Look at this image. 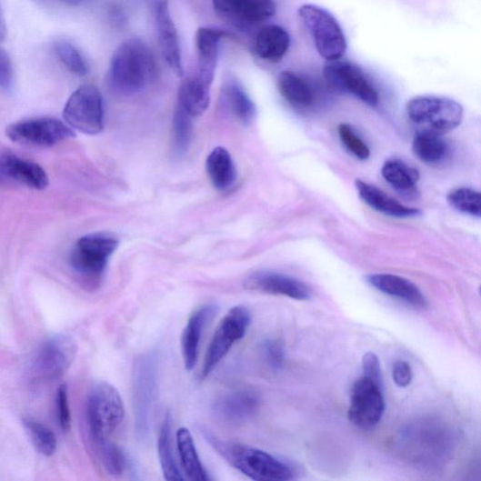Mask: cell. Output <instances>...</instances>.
<instances>
[{"mask_svg":"<svg viewBox=\"0 0 481 481\" xmlns=\"http://www.w3.org/2000/svg\"><path fill=\"white\" fill-rule=\"evenodd\" d=\"M401 455L422 466H437L449 458L454 450V435L437 419H418L406 426L398 436Z\"/></svg>","mask_w":481,"mask_h":481,"instance_id":"cell-1","label":"cell"},{"mask_svg":"<svg viewBox=\"0 0 481 481\" xmlns=\"http://www.w3.org/2000/svg\"><path fill=\"white\" fill-rule=\"evenodd\" d=\"M203 435L225 461L253 480L289 481L298 476L293 465L266 451L221 439L207 430H204Z\"/></svg>","mask_w":481,"mask_h":481,"instance_id":"cell-2","label":"cell"},{"mask_svg":"<svg viewBox=\"0 0 481 481\" xmlns=\"http://www.w3.org/2000/svg\"><path fill=\"white\" fill-rule=\"evenodd\" d=\"M156 75V61L151 48L143 40L131 38L113 54L108 81L118 93L134 95L145 89Z\"/></svg>","mask_w":481,"mask_h":481,"instance_id":"cell-3","label":"cell"},{"mask_svg":"<svg viewBox=\"0 0 481 481\" xmlns=\"http://www.w3.org/2000/svg\"><path fill=\"white\" fill-rule=\"evenodd\" d=\"M125 406L119 391L108 383H98L89 392L86 420L94 447L113 442L122 426Z\"/></svg>","mask_w":481,"mask_h":481,"instance_id":"cell-4","label":"cell"},{"mask_svg":"<svg viewBox=\"0 0 481 481\" xmlns=\"http://www.w3.org/2000/svg\"><path fill=\"white\" fill-rule=\"evenodd\" d=\"M158 356L147 353L136 357L133 366L132 394L135 427L138 436L145 437L157 393Z\"/></svg>","mask_w":481,"mask_h":481,"instance_id":"cell-5","label":"cell"},{"mask_svg":"<svg viewBox=\"0 0 481 481\" xmlns=\"http://www.w3.org/2000/svg\"><path fill=\"white\" fill-rule=\"evenodd\" d=\"M118 245V239L110 234H92L80 238L71 254L72 268L87 286H98Z\"/></svg>","mask_w":481,"mask_h":481,"instance_id":"cell-6","label":"cell"},{"mask_svg":"<svg viewBox=\"0 0 481 481\" xmlns=\"http://www.w3.org/2000/svg\"><path fill=\"white\" fill-rule=\"evenodd\" d=\"M298 16L322 58L327 62L343 59L347 42L341 25L326 10L316 5H304Z\"/></svg>","mask_w":481,"mask_h":481,"instance_id":"cell-7","label":"cell"},{"mask_svg":"<svg viewBox=\"0 0 481 481\" xmlns=\"http://www.w3.org/2000/svg\"><path fill=\"white\" fill-rule=\"evenodd\" d=\"M406 110L413 123L438 134L457 128L464 118L463 106L447 97L416 96L408 102Z\"/></svg>","mask_w":481,"mask_h":481,"instance_id":"cell-8","label":"cell"},{"mask_svg":"<svg viewBox=\"0 0 481 481\" xmlns=\"http://www.w3.org/2000/svg\"><path fill=\"white\" fill-rule=\"evenodd\" d=\"M251 314L245 306H236L228 311L220 322L206 352L202 378H207L231 351L241 341L251 324Z\"/></svg>","mask_w":481,"mask_h":481,"instance_id":"cell-9","label":"cell"},{"mask_svg":"<svg viewBox=\"0 0 481 481\" xmlns=\"http://www.w3.org/2000/svg\"><path fill=\"white\" fill-rule=\"evenodd\" d=\"M64 118L71 128L95 135L104 129V103L94 85H83L68 99Z\"/></svg>","mask_w":481,"mask_h":481,"instance_id":"cell-10","label":"cell"},{"mask_svg":"<svg viewBox=\"0 0 481 481\" xmlns=\"http://www.w3.org/2000/svg\"><path fill=\"white\" fill-rule=\"evenodd\" d=\"M6 135L15 144L34 147H51L75 137L71 127L49 117L15 123L7 127Z\"/></svg>","mask_w":481,"mask_h":481,"instance_id":"cell-11","label":"cell"},{"mask_svg":"<svg viewBox=\"0 0 481 481\" xmlns=\"http://www.w3.org/2000/svg\"><path fill=\"white\" fill-rule=\"evenodd\" d=\"M386 410L383 386L365 376L355 382L350 392L349 419L360 429H371Z\"/></svg>","mask_w":481,"mask_h":481,"instance_id":"cell-12","label":"cell"},{"mask_svg":"<svg viewBox=\"0 0 481 481\" xmlns=\"http://www.w3.org/2000/svg\"><path fill=\"white\" fill-rule=\"evenodd\" d=\"M327 83L334 89L350 94L371 106L379 103V94L375 85L356 65L343 61L327 62L324 70Z\"/></svg>","mask_w":481,"mask_h":481,"instance_id":"cell-13","label":"cell"},{"mask_svg":"<svg viewBox=\"0 0 481 481\" xmlns=\"http://www.w3.org/2000/svg\"><path fill=\"white\" fill-rule=\"evenodd\" d=\"M75 353V345L70 337L63 335L51 336L36 354L35 372L42 379L59 378L69 369Z\"/></svg>","mask_w":481,"mask_h":481,"instance_id":"cell-14","label":"cell"},{"mask_svg":"<svg viewBox=\"0 0 481 481\" xmlns=\"http://www.w3.org/2000/svg\"><path fill=\"white\" fill-rule=\"evenodd\" d=\"M155 21L161 53L166 65L179 76L184 75L182 50L177 27L167 0H148Z\"/></svg>","mask_w":481,"mask_h":481,"instance_id":"cell-15","label":"cell"},{"mask_svg":"<svg viewBox=\"0 0 481 481\" xmlns=\"http://www.w3.org/2000/svg\"><path fill=\"white\" fill-rule=\"evenodd\" d=\"M244 287L249 291L306 301L313 297V291L303 281L288 275L272 271H257L249 275Z\"/></svg>","mask_w":481,"mask_h":481,"instance_id":"cell-16","label":"cell"},{"mask_svg":"<svg viewBox=\"0 0 481 481\" xmlns=\"http://www.w3.org/2000/svg\"><path fill=\"white\" fill-rule=\"evenodd\" d=\"M212 3L218 16L241 27L263 23L276 12L274 0H212Z\"/></svg>","mask_w":481,"mask_h":481,"instance_id":"cell-17","label":"cell"},{"mask_svg":"<svg viewBox=\"0 0 481 481\" xmlns=\"http://www.w3.org/2000/svg\"><path fill=\"white\" fill-rule=\"evenodd\" d=\"M7 184L44 190L49 185V180L38 164L11 153H4L0 154V185Z\"/></svg>","mask_w":481,"mask_h":481,"instance_id":"cell-18","label":"cell"},{"mask_svg":"<svg viewBox=\"0 0 481 481\" xmlns=\"http://www.w3.org/2000/svg\"><path fill=\"white\" fill-rule=\"evenodd\" d=\"M235 38L233 34L219 28L200 27L195 33L197 66L195 74L212 85L218 62L220 42Z\"/></svg>","mask_w":481,"mask_h":481,"instance_id":"cell-19","label":"cell"},{"mask_svg":"<svg viewBox=\"0 0 481 481\" xmlns=\"http://www.w3.org/2000/svg\"><path fill=\"white\" fill-rule=\"evenodd\" d=\"M218 313V306L210 303L196 308L188 319L181 337L185 369L192 371L196 364L205 328Z\"/></svg>","mask_w":481,"mask_h":481,"instance_id":"cell-20","label":"cell"},{"mask_svg":"<svg viewBox=\"0 0 481 481\" xmlns=\"http://www.w3.org/2000/svg\"><path fill=\"white\" fill-rule=\"evenodd\" d=\"M260 406L258 395L251 390L234 391L217 399L213 406L215 415L225 422L240 424L250 419Z\"/></svg>","mask_w":481,"mask_h":481,"instance_id":"cell-21","label":"cell"},{"mask_svg":"<svg viewBox=\"0 0 481 481\" xmlns=\"http://www.w3.org/2000/svg\"><path fill=\"white\" fill-rule=\"evenodd\" d=\"M366 281L379 292L399 299L412 307L424 309L428 306L426 297L412 281L405 277L390 274H373L366 276Z\"/></svg>","mask_w":481,"mask_h":481,"instance_id":"cell-22","label":"cell"},{"mask_svg":"<svg viewBox=\"0 0 481 481\" xmlns=\"http://www.w3.org/2000/svg\"><path fill=\"white\" fill-rule=\"evenodd\" d=\"M291 45V37L286 28L276 25L265 26L254 43L255 53L260 59L277 64L285 59Z\"/></svg>","mask_w":481,"mask_h":481,"instance_id":"cell-23","label":"cell"},{"mask_svg":"<svg viewBox=\"0 0 481 481\" xmlns=\"http://www.w3.org/2000/svg\"><path fill=\"white\" fill-rule=\"evenodd\" d=\"M211 87L212 85L199 75H189L181 84L177 104L193 118L202 116L211 102Z\"/></svg>","mask_w":481,"mask_h":481,"instance_id":"cell-24","label":"cell"},{"mask_svg":"<svg viewBox=\"0 0 481 481\" xmlns=\"http://www.w3.org/2000/svg\"><path fill=\"white\" fill-rule=\"evenodd\" d=\"M277 89L281 96L296 109L306 110L316 104V95L313 86L294 72L285 71L279 74Z\"/></svg>","mask_w":481,"mask_h":481,"instance_id":"cell-25","label":"cell"},{"mask_svg":"<svg viewBox=\"0 0 481 481\" xmlns=\"http://www.w3.org/2000/svg\"><path fill=\"white\" fill-rule=\"evenodd\" d=\"M356 187L362 199L373 209L395 217H413L419 215V210L406 206L393 199L380 188L361 180L356 181Z\"/></svg>","mask_w":481,"mask_h":481,"instance_id":"cell-26","label":"cell"},{"mask_svg":"<svg viewBox=\"0 0 481 481\" xmlns=\"http://www.w3.org/2000/svg\"><path fill=\"white\" fill-rule=\"evenodd\" d=\"M222 95L233 115L243 124H250L256 116V106L235 77L229 76L225 79Z\"/></svg>","mask_w":481,"mask_h":481,"instance_id":"cell-27","label":"cell"},{"mask_svg":"<svg viewBox=\"0 0 481 481\" xmlns=\"http://www.w3.org/2000/svg\"><path fill=\"white\" fill-rule=\"evenodd\" d=\"M206 168L216 189L225 191L235 185L237 178L236 167L227 150L222 147L215 149L206 160Z\"/></svg>","mask_w":481,"mask_h":481,"instance_id":"cell-28","label":"cell"},{"mask_svg":"<svg viewBox=\"0 0 481 481\" xmlns=\"http://www.w3.org/2000/svg\"><path fill=\"white\" fill-rule=\"evenodd\" d=\"M177 447L181 464L189 479L209 481L211 477L204 466L189 430L180 428L177 432Z\"/></svg>","mask_w":481,"mask_h":481,"instance_id":"cell-29","label":"cell"},{"mask_svg":"<svg viewBox=\"0 0 481 481\" xmlns=\"http://www.w3.org/2000/svg\"><path fill=\"white\" fill-rule=\"evenodd\" d=\"M158 456L164 478L168 481L185 480L175 460L172 439V418L166 415L158 436Z\"/></svg>","mask_w":481,"mask_h":481,"instance_id":"cell-30","label":"cell"},{"mask_svg":"<svg viewBox=\"0 0 481 481\" xmlns=\"http://www.w3.org/2000/svg\"><path fill=\"white\" fill-rule=\"evenodd\" d=\"M413 152L424 163L436 165L446 158L448 146L440 134L422 130L413 141Z\"/></svg>","mask_w":481,"mask_h":481,"instance_id":"cell-31","label":"cell"},{"mask_svg":"<svg viewBox=\"0 0 481 481\" xmlns=\"http://www.w3.org/2000/svg\"><path fill=\"white\" fill-rule=\"evenodd\" d=\"M382 175L392 187L406 194L415 192L419 180L416 169L399 159L386 161Z\"/></svg>","mask_w":481,"mask_h":481,"instance_id":"cell-32","label":"cell"},{"mask_svg":"<svg viewBox=\"0 0 481 481\" xmlns=\"http://www.w3.org/2000/svg\"><path fill=\"white\" fill-rule=\"evenodd\" d=\"M94 448L98 461L108 475L113 476L124 475L127 460L121 447L111 442Z\"/></svg>","mask_w":481,"mask_h":481,"instance_id":"cell-33","label":"cell"},{"mask_svg":"<svg viewBox=\"0 0 481 481\" xmlns=\"http://www.w3.org/2000/svg\"><path fill=\"white\" fill-rule=\"evenodd\" d=\"M452 208L475 217H480L481 196L478 191L471 188L460 187L449 191L446 196Z\"/></svg>","mask_w":481,"mask_h":481,"instance_id":"cell-34","label":"cell"},{"mask_svg":"<svg viewBox=\"0 0 481 481\" xmlns=\"http://www.w3.org/2000/svg\"><path fill=\"white\" fill-rule=\"evenodd\" d=\"M23 423L40 454L46 457L52 456L56 449V439L54 433L43 423L32 418H25Z\"/></svg>","mask_w":481,"mask_h":481,"instance_id":"cell-35","label":"cell"},{"mask_svg":"<svg viewBox=\"0 0 481 481\" xmlns=\"http://www.w3.org/2000/svg\"><path fill=\"white\" fill-rule=\"evenodd\" d=\"M54 49L59 60L72 74L84 76L89 73L86 60L84 59L80 51L74 45L60 40L55 43Z\"/></svg>","mask_w":481,"mask_h":481,"instance_id":"cell-36","label":"cell"},{"mask_svg":"<svg viewBox=\"0 0 481 481\" xmlns=\"http://www.w3.org/2000/svg\"><path fill=\"white\" fill-rule=\"evenodd\" d=\"M193 117L177 104L174 120V143L176 152L183 155L188 149L193 132Z\"/></svg>","mask_w":481,"mask_h":481,"instance_id":"cell-37","label":"cell"},{"mask_svg":"<svg viewBox=\"0 0 481 481\" xmlns=\"http://www.w3.org/2000/svg\"><path fill=\"white\" fill-rule=\"evenodd\" d=\"M338 135L346 149L360 160H366L371 155L370 148L356 135L351 125L342 124L338 126Z\"/></svg>","mask_w":481,"mask_h":481,"instance_id":"cell-38","label":"cell"},{"mask_svg":"<svg viewBox=\"0 0 481 481\" xmlns=\"http://www.w3.org/2000/svg\"><path fill=\"white\" fill-rule=\"evenodd\" d=\"M265 361L273 370H279L286 362V349L278 339H266L262 345Z\"/></svg>","mask_w":481,"mask_h":481,"instance_id":"cell-39","label":"cell"},{"mask_svg":"<svg viewBox=\"0 0 481 481\" xmlns=\"http://www.w3.org/2000/svg\"><path fill=\"white\" fill-rule=\"evenodd\" d=\"M56 416H58V421L62 430L65 432L68 431L71 426V413L65 385H62L58 392H56Z\"/></svg>","mask_w":481,"mask_h":481,"instance_id":"cell-40","label":"cell"},{"mask_svg":"<svg viewBox=\"0 0 481 481\" xmlns=\"http://www.w3.org/2000/svg\"><path fill=\"white\" fill-rule=\"evenodd\" d=\"M15 73L8 53L0 46V88L10 91L14 86Z\"/></svg>","mask_w":481,"mask_h":481,"instance_id":"cell-41","label":"cell"},{"mask_svg":"<svg viewBox=\"0 0 481 481\" xmlns=\"http://www.w3.org/2000/svg\"><path fill=\"white\" fill-rule=\"evenodd\" d=\"M363 376L383 386V374L378 356L375 353H366L363 356Z\"/></svg>","mask_w":481,"mask_h":481,"instance_id":"cell-42","label":"cell"},{"mask_svg":"<svg viewBox=\"0 0 481 481\" xmlns=\"http://www.w3.org/2000/svg\"><path fill=\"white\" fill-rule=\"evenodd\" d=\"M392 377L396 386H408L413 380V372L410 364L404 360L396 361L392 367Z\"/></svg>","mask_w":481,"mask_h":481,"instance_id":"cell-43","label":"cell"},{"mask_svg":"<svg viewBox=\"0 0 481 481\" xmlns=\"http://www.w3.org/2000/svg\"><path fill=\"white\" fill-rule=\"evenodd\" d=\"M6 23L3 13L2 6H0V45L4 42L6 37Z\"/></svg>","mask_w":481,"mask_h":481,"instance_id":"cell-44","label":"cell"},{"mask_svg":"<svg viewBox=\"0 0 481 481\" xmlns=\"http://www.w3.org/2000/svg\"><path fill=\"white\" fill-rule=\"evenodd\" d=\"M51 2L65 6L75 7L80 5L82 3L85 2V0H51Z\"/></svg>","mask_w":481,"mask_h":481,"instance_id":"cell-45","label":"cell"}]
</instances>
